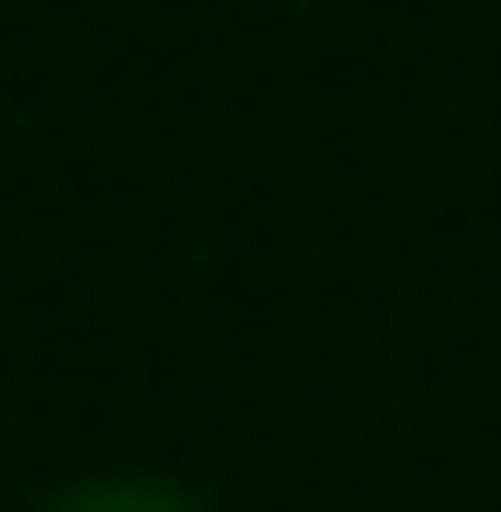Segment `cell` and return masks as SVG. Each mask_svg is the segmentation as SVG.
I'll return each mask as SVG.
<instances>
[{"instance_id":"cell-1","label":"cell","mask_w":501,"mask_h":512,"mask_svg":"<svg viewBox=\"0 0 501 512\" xmlns=\"http://www.w3.org/2000/svg\"><path fill=\"white\" fill-rule=\"evenodd\" d=\"M23 512H217V501L194 478H171V467H80L57 490H35Z\"/></svg>"}]
</instances>
